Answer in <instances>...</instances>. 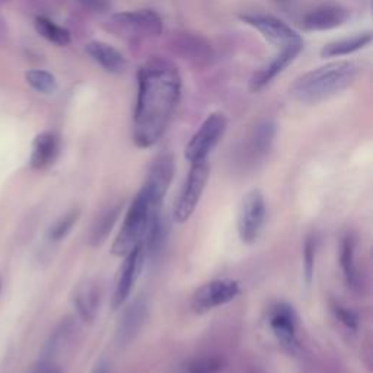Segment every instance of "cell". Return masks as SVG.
<instances>
[{"mask_svg":"<svg viewBox=\"0 0 373 373\" xmlns=\"http://www.w3.org/2000/svg\"><path fill=\"white\" fill-rule=\"evenodd\" d=\"M181 78L177 67L155 57L138 72V101L133 118V142L148 149L159 142L180 103Z\"/></svg>","mask_w":373,"mask_h":373,"instance_id":"obj_1","label":"cell"},{"mask_svg":"<svg viewBox=\"0 0 373 373\" xmlns=\"http://www.w3.org/2000/svg\"><path fill=\"white\" fill-rule=\"evenodd\" d=\"M357 73L359 67L352 61H332L297 78L290 95L299 103L317 104L350 86Z\"/></svg>","mask_w":373,"mask_h":373,"instance_id":"obj_2","label":"cell"},{"mask_svg":"<svg viewBox=\"0 0 373 373\" xmlns=\"http://www.w3.org/2000/svg\"><path fill=\"white\" fill-rule=\"evenodd\" d=\"M156 212L150 208L146 194L140 190L133 198L131 205L124 218L123 226L113 242L111 252L116 257H126L134 248L142 245L145 233L150 220L152 213Z\"/></svg>","mask_w":373,"mask_h":373,"instance_id":"obj_3","label":"cell"},{"mask_svg":"<svg viewBox=\"0 0 373 373\" xmlns=\"http://www.w3.org/2000/svg\"><path fill=\"white\" fill-rule=\"evenodd\" d=\"M210 177L209 160L193 162L184 185L178 194L174 206V219L177 223H185L195 212L203 193Z\"/></svg>","mask_w":373,"mask_h":373,"instance_id":"obj_4","label":"cell"},{"mask_svg":"<svg viewBox=\"0 0 373 373\" xmlns=\"http://www.w3.org/2000/svg\"><path fill=\"white\" fill-rule=\"evenodd\" d=\"M226 126L228 121L223 114L220 113L210 114L205 121H203L200 128L194 133L191 140L188 142L184 152L185 159L190 163L208 159L210 152L216 148V145L223 138Z\"/></svg>","mask_w":373,"mask_h":373,"instance_id":"obj_5","label":"cell"},{"mask_svg":"<svg viewBox=\"0 0 373 373\" xmlns=\"http://www.w3.org/2000/svg\"><path fill=\"white\" fill-rule=\"evenodd\" d=\"M175 175V160L171 153L159 155L150 165L143 187L140 188L153 210H160L162 201L173 184Z\"/></svg>","mask_w":373,"mask_h":373,"instance_id":"obj_6","label":"cell"},{"mask_svg":"<svg viewBox=\"0 0 373 373\" xmlns=\"http://www.w3.org/2000/svg\"><path fill=\"white\" fill-rule=\"evenodd\" d=\"M265 198L260 190L250 191L241 201L238 212V233L244 244H254L265 222Z\"/></svg>","mask_w":373,"mask_h":373,"instance_id":"obj_7","label":"cell"},{"mask_svg":"<svg viewBox=\"0 0 373 373\" xmlns=\"http://www.w3.org/2000/svg\"><path fill=\"white\" fill-rule=\"evenodd\" d=\"M241 293V285L232 279H219L200 286L191 299L195 314H205L235 300Z\"/></svg>","mask_w":373,"mask_h":373,"instance_id":"obj_8","label":"cell"},{"mask_svg":"<svg viewBox=\"0 0 373 373\" xmlns=\"http://www.w3.org/2000/svg\"><path fill=\"white\" fill-rule=\"evenodd\" d=\"M123 258H124V261L117 273L114 290H113V296H111L113 310H118L123 307V305L127 302V299L130 297L136 282H138V277L140 275V270L143 265V260H145L143 247L139 245L138 248H134L131 252H128Z\"/></svg>","mask_w":373,"mask_h":373,"instance_id":"obj_9","label":"cell"},{"mask_svg":"<svg viewBox=\"0 0 373 373\" xmlns=\"http://www.w3.org/2000/svg\"><path fill=\"white\" fill-rule=\"evenodd\" d=\"M268 324L279 343L290 353L299 350L297 342V315L289 303H276L270 311Z\"/></svg>","mask_w":373,"mask_h":373,"instance_id":"obj_10","label":"cell"},{"mask_svg":"<svg viewBox=\"0 0 373 373\" xmlns=\"http://www.w3.org/2000/svg\"><path fill=\"white\" fill-rule=\"evenodd\" d=\"M111 22L124 32H131L134 36L143 37H158L162 34V19L152 9L142 11H127L121 14H116L111 18Z\"/></svg>","mask_w":373,"mask_h":373,"instance_id":"obj_11","label":"cell"},{"mask_svg":"<svg viewBox=\"0 0 373 373\" xmlns=\"http://www.w3.org/2000/svg\"><path fill=\"white\" fill-rule=\"evenodd\" d=\"M241 19L250 26L260 31L262 36L276 46L286 47L296 43H303L299 34L285 21L270 15H242Z\"/></svg>","mask_w":373,"mask_h":373,"instance_id":"obj_12","label":"cell"},{"mask_svg":"<svg viewBox=\"0 0 373 373\" xmlns=\"http://www.w3.org/2000/svg\"><path fill=\"white\" fill-rule=\"evenodd\" d=\"M302 48H303V43H296V44L282 47V51L252 76L250 82V89L252 92L262 91L271 81L277 78L289 64H292V61L300 54Z\"/></svg>","mask_w":373,"mask_h":373,"instance_id":"obj_13","label":"cell"},{"mask_svg":"<svg viewBox=\"0 0 373 373\" xmlns=\"http://www.w3.org/2000/svg\"><path fill=\"white\" fill-rule=\"evenodd\" d=\"M148 317V305L146 300L143 297H138L134 299L127 310L124 311L120 324H118V329H117V340L121 344H127L130 343L133 338L139 334V331L142 329L145 321Z\"/></svg>","mask_w":373,"mask_h":373,"instance_id":"obj_14","label":"cell"},{"mask_svg":"<svg viewBox=\"0 0 373 373\" xmlns=\"http://www.w3.org/2000/svg\"><path fill=\"white\" fill-rule=\"evenodd\" d=\"M349 19V11L338 5H322L303 18V26L308 31H327L342 26Z\"/></svg>","mask_w":373,"mask_h":373,"instance_id":"obj_15","label":"cell"},{"mask_svg":"<svg viewBox=\"0 0 373 373\" xmlns=\"http://www.w3.org/2000/svg\"><path fill=\"white\" fill-rule=\"evenodd\" d=\"M60 152V142L57 136L53 133H41L39 134L32 143V152L29 158V165L34 169H43L50 168Z\"/></svg>","mask_w":373,"mask_h":373,"instance_id":"obj_16","label":"cell"},{"mask_svg":"<svg viewBox=\"0 0 373 373\" xmlns=\"http://www.w3.org/2000/svg\"><path fill=\"white\" fill-rule=\"evenodd\" d=\"M91 58H93L108 73H121L127 61L124 56L113 46L103 41H91L85 47Z\"/></svg>","mask_w":373,"mask_h":373,"instance_id":"obj_17","label":"cell"},{"mask_svg":"<svg viewBox=\"0 0 373 373\" xmlns=\"http://www.w3.org/2000/svg\"><path fill=\"white\" fill-rule=\"evenodd\" d=\"M73 300L79 318L85 322H92L98 314L101 302L98 285L93 280L82 282L75 292Z\"/></svg>","mask_w":373,"mask_h":373,"instance_id":"obj_18","label":"cell"},{"mask_svg":"<svg viewBox=\"0 0 373 373\" xmlns=\"http://www.w3.org/2000/svg\"><path fill=\"white\" fill-rule=\"evenodd\" d=\"M75 332H76L75 320L73 318L63 320L57 325V328L53 331V334L48 338V342L44 346V350H43L44 360H51L54 356L60 354L67 346H69Z\"/></svg>","mask_w":373,"mask_h":373,"instance_id":"obj_19","label":"cell"},{"mask_svg":"<svg viewBox=\"0 0 373 373\" xmlns=\"http://www.w3.org/2000/svg\"><path fill=\"white\" fill-rule=\"evenodd\" d=\"M166 235H168V229H166V223L165 219H162L160 216V210H156L152 213L146 233H145V240L142 242L143 251H145V257H156L160 254L165 240H166Z\"/></svg>","mask_w":373,"mask_h":373,"instance_id":"obj_20","label":"cell"},{"mask_svg":"<svg viewBox=\"0 0 373 373\" xmlns=\"http://www.w3.org/2000/svg\"><path fill=\"white\" fill-rule=\"evenodd\" d=\"M370 43H372V32H362V34H357V36H353L349 39H342V40L325 44L321 50V57L334 58V57L347 56V54H352V53H356V51L364 48Z\"/></svg>","mask_w":373,"mask_h":373,"instance_id":"obj_21","label":"cell"},{"mask_svg":"<svg viewBox=\"0 0 373 373\" xmlns=\"http://www.w3.org/2000/svg\"><path fill=\"white\" fill-rule=\"evenodd\" d=\"M340 264L343 276L349 287L353 290L360 289V275L356 262V242L352 236H346L340 247Z\"/></svg>","mask_w":373,"mask_h":373,"instance_id":"obj_22","label":"cell"},{"mask_svg":"<svg viewBox=\"0 0 373 373\" xmlns=\"http://www.w3.org/2000/svg\"><path fill=\"white\" fill-rule=\"evenodd\" d=\"M121 209H123V205L121 203H118V205L108 208L107 210H104L96 218L95 223L92 225L91 236H89V242L92 247H99L108 238L110 232L113 230L116 222L118 220Z\"/></svg>","mask_w":373,"mask_h":373,"instance_id":"obj_23","label":"cell"},{"mask_svg":"<svg viewBox=\"0 0 373 373\" xmlns=\"http://www.w3.org/2000/svg\"><path fill=\"white\" fill-rule=\"evenodd\" d=\"M276 138V124L273 121H262L260 123L252 133L251 138V149L254 156H264L271 145H273Z\"/></svg>","mask_w":373,"mask_h":373,"instance_id":"obj_24","label":"cell"},{"mask_svg":"<svg viewBox=\"0 0 373 373\" xmlns=\"http://www.w3.org/2000/svg\"><path fill=\"white\" fill-rule=\"evenodd\" d=\"M36 29L37 32L40 34V36L43 39H46L47 41L56 44V46H67V44H71L72 41V36H71V32L67 31L66 28L57 25L56 22L47 19V18H37L36 19Z\"/></svg>","mask_w":373,"mask_h":373,"instance_id":"obj_25","label":"cell"},{"mask_svg":"<svg viewBox=\"0 0 373 373\" xmlns=\"http://www.w3.org/2000/svg\"><path fill=\"white\" fill-rule=\"evenodd\" d=\"M81 216V210L79 209H71L69 212H66L61 218H58L50 228L48 230V238L53 242H58L61 240H64L67 235L71 233V230L73 229V226L76 225L78 219Z\"/></svg>","mask_w":373,"mask_h":373,"instance_id":"obj_26","label":"cell"},{"mask_svg":"<svg viewBox=\"0 0 373 373\" xmlns=\"http://www.w3.org/2000/svg\"><path fill=\"white\" fill-rule=\"evenodd\" d=\"M26 82L31 88L41 93H53L57 89L56 78L46 71H29L26 73Z\"/></svg>","mask_w":373,"mask_h":373,"instance_id":"obj_27","label":"cell"},{"mask_svg":"<svg viewBox=\"0 0 373 373\" xmlns=\"http://www.w3.org/2000/svg\"><path fill=\"white\" fill-rule=\"evenodd\" d=\"M315 255H317V240L315 236H308L303 245V277L307 285L312 283L314 268H315Z\"/></svg>","mask_w":373,"mask_h":373,"instance_id":"obj_28","label":"cell"},{"mask_svg":"<svg viewBox=\"0 0 373 373\" xmlns=\"http://www.w3.org/2000/svg\"><path fill=\"white\" fill-rule=\"evenodd\" d=\"M180 53L184 57H200L203 58L206 56V51H209V44H206L201 39H193L188 36H184L180 43L177 44Z\"/></svg>","mask_w":373,"mask_h":373,"instance_id":"obj_29","label":"cell"},{"mask_svg":"<svg viewBox=\"0 0 373 373\" xmlns=\"http://www.w3.org/2000/svg\"><path fill=\"white\" fill-rule=\"evenodd\" d=\"M223 369V360L219 356H205L191 362L188 373H219Z\"/></svg>","mask_w":373,"mask_h":373,"instance_id":"obj_30","label":"cell"},{"mask_svg":"<svg viewBox=\"0 0 373 373\" xmlns=\"http://www.w3.org/2000/svg\"><path fill=\"white\" fill-rule=\"evenodd\" d=\"M337 320L340 321L344 327H347L349 329H353L356 331L357 327H359V317L356 315V312H353L352 310L346 308V307H342V305H335V307L332 308Z\"/></svg>","mask_w":373,"mask_h":373,"instance_id":"obj_31","label":"cell"},{"mask_svg":"<svg viewBox=\"0 0 373 373\" xmlns=\"http://www.w3.org/2000/svg\"><path fill=\"white\" fill-rule=\"evenodd\" d=\"M79 4L96 14H104L110 9L108 0H79Z\"/></svg>","mask_w":373,"mask_h":373,"instance_id":"obj_32","label":"cell"},{"mask_svg":"<svg viewBox=\"0 0 373 373\" xmlns=\"http://www.w3.org/2000/svg\"><path fill=\"white\" fill-rule=\"evenodd\" d=\"M31 373H63V370L51 360H43Z\"/></svg>","mask_w":373,"mask_h":373,"instance_id":"obj_33","label":"cell"},{"mask_svg":"<svg viewBox=\"0 0 373 373\" xmlns=\"http://www.w3.org/2000/svg\"><path fill=\"white\" fill-rule=\"evenodd\" d=\"M91 373H110V366L106 360H101L99 363L95 364V367L92 369Z\"/></svg>","mask_w":373,"mask_h":373,"instance_id":"obj_34","label":"cell"},{"mask_svg":"<svg viewBox=\"0 0 373 373\" xmlns=\"http://www.w3.org/2000/svg\"><path fill=\"white\" fill-rule=\"evenodd\" d=\"M279 2H287V0H279Z\"/></svg>","mask_w":373,"mask_h":373,"instance_id":"obj_35","label":"cell"}]
</instances>
